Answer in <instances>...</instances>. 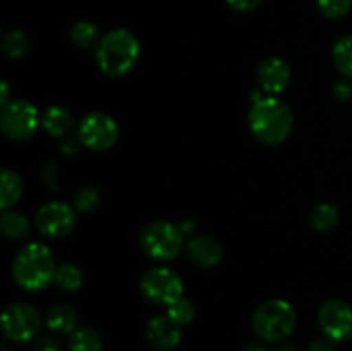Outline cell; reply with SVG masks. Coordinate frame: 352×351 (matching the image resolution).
I'll list each match as a JSON object with an SVG mask.
<instances>
[{"mask_svg": "<svg viewBox=\"0 0 352 351\" xmlns=\"http://www.w3.org/2000/svg\"><path fill=\"white\" fill-rule=\"evenodd\" d=\"M2 351H9V348H7V346H2Z\"/></svg>", "mask_w": 352, "mask_h": 351, "instance_id": "36", "label": "cell"}, {"mask_svg": "<svg viewBox=\"0 0 352 351\" xmlns=\"http://www.w3.org/2000/svg\"><path fill=\"white\" fill-rule=\"evenodd\" d=\"M141 45L131 31L117 28L109 31L100 40L96 48V61L107 76L119 78L133 71L140 61Z\"/></svg>", "mask_w": 352, "mask_h": 351, "instance_id": "3", "label": "cell"}, {"mask_svg": "<svg viewBox=\"0 0 352 351\" xmlns=\"http://www.w3.org/2000/svg\"><path fill=\"white\" fill-rule=\"evenodd\" d=\"M0 206L2 210H10L17 202H19L21 195H23V181L17 176V172L10 171V169H3L0 174Z\"/></svg>", "mask_w": 352, "mask_h": 351, "instance_id": "17", "label": "cell"}, {"mask_svg": "<svg viewBox=\"0 0 352 351\" xmlns=\"http://www.w3.org/2000/svg\"><path fill=\"white\" fill-rule=\"evenodd\" d=\"M339 209L332 203H320L311 210L309 215V222H311L313 229L320 231V233H329L333 227L339 224Z\"/></svg>", "mask_w": 352, "mask_h": 351, "instance_id": "19", "label": "cell"}, {"mask_svg": "<svg viewBox=\"0 0 352 351\" xmlns=\"http://www.w3.org/2000/svg\"><path fill=\"white\" fill-rule=\"evenodd\" d=\"M275 351H298V350H296L294 344H291V343H282V341H280V344H278V346L275 348Z\"/></svg>", "mask_w": 352, "mask_h": 351, "instance_id": "34", "label": "cell"}, {"mask_svg": "<svg viewBox=\"0 0 352 351\" xmlns=\"http://www.w3.org/2000/svg\"><path fill=\"white\" fill-rule=\"evenodd\" d=\"M333 92H336V96L339 100H349L352 96L351 83L349 81H339L336 85V89H333Z\"/></svg>", "mask_w": 352, "mask_h": 351, "instance_id": "31", "label": "cell"}, {"mask_svg": "<svg viewBox=\"0 0 352 351\" xmlns=\"http://www.w3.org/2000/svg\"><path fill=\"white\" fill-rule=\"evenodd\" d=\"M71 351H102V337L91 327H81L71 334L69 341Z\"/></svg>", "mask_w": 352, "mask_h": 351, "instance_id": "20", "label": "cell"}, {"mask_svg": "<svg viewBox=\"0 0 352 351\" xmlns=\"http://www.w3.org/2000/svg\"><path fill=\"white\" fill-rule=\"evenodd\" d=\"M47 326L52 332L72 334L78 326V313L69 305H57L47 313Z\"/></svg>", "mask_w": 352, "mask_h": 351, "instance_id": "16", "label": "cell"}, {"mask_svg": "<svg viewBox=\"0 0 352 351\" xmlns=\"http://www.w3.org/2000/svg\"><path fill=\"white\" fill-rule=\"evenodd\" d=\"M38 351H60L58 341L52 336H43L36 344Z\"/></svg>", "mask_w": 352, "mask_h": 351, "instance_id": "29", "label": "cell"}, {"mask_svg": "<svg viewBox=\"0 0 352 351\" xmlns=\"http://www.w3.org/2000/svg\"><path fill=\"white\" fill-rule=\"evenodd\" d=\"M188 248V255L196 265L199 267H213V265L219 264L222 260V244L212 236H206V234H201V236H196L186 244Z\"/></svg>", "mask_w": 352, "mask_h": 351, "instance_id": "14", "label": "cell"}, {"mask_svg": "<svg viewBox=\"0 0 352 351\" xmlns=\"http://www.w3.org/2000/svg\"><path fill=\"white\" fill-rule=\"evenodd\" d=\"M263 0H227L230 9H234L236 12H251L256 7L261 6Z\"/></svg>", "mask_w": 352, "mask_h": 351, "instance_id": "28", "label": "cell"}, {"mask_svg": "<svg viewBox=\"0 0 352 351\" xmlns=\"http://www.w3.org/2000/svg\"><path fill=\"white\" fill-rule=\"evenodd\" d=\"M62 148H64V150H62L64 153H74V151L78 150V145H76L74 140H69L62 145Z\"/></svg>", "mask_w": 352, "mask_h": 351, "instance_id": "32", "label": "cell"}, {"mask_svg": "<svg viewBox=\"0 0 352 351\" xmlns=\"http://www.w3.org/2000/svg\"><path fill=\"white\" fill-rule=\"evenodd\" d=\"M41 126L50 136H65L72 129V116L60 105H52L41 114Z\"/></svg>", "mask_w": 352, "mask_h": 351, "instance_id": "15", "label": "cell"}, {"mask_svg": "<svg viewBox=\"0 0 352 351\" xmlns=\"http://www.w3.org/2000/svg\"><path fill=\"white\" fill-rule=\"evenodd\" d=\"M140 289L148 301L160 306H170L184 296V282L181 275L167 267L148 270L141 277Z\"/></svg>", "mask_w": 352, "mask_h": 351, "instance_id": "7", "label": "cell"}, {"mask_svg": "<svg viewBox=\"0 0 352 351\" xmlns=\"http://www.w3.org/2000/svg\"><path fill=\"white\" fill-rule=\"evenodd\" d=\"M258 81L267 93L277 95L284 92L291 81V67L280 57H270L263 61L258 67Z\"/></svg>", "mask_w": 352, "mask_h": 351, "instance_id": "13", "label": "cell"}, {"mask_svg": "<svg viewBox=\"0 0 352 351\" xmlns=\"http://www.w3.org/2000/svg\"><path fill=\"white\" fill-rule=\"evenodd\" d=\"M9 102V85H7V81H2V107Z\"/></svg>", "mask_w": 352, "mask_h": 351, "instance_id": "33", "label": "cell"}, {"mask_svg": "<svg viewBox=\"0 0 352 351\" xmlns=\"http://www.w3.org/2000/svg\"><path fill=\"white\" fill-rule=\"evenodd\" d=\"M98 28L91 21H78L71 28V40L78 45L79 48H91L93 45L100 43L102 38H98Z\"/></svg>", "mask_w": 352, "mask_h": 351, "instance_id": "22", "label": "cell"}, {"mask_svg": "<svg viewBox=\"0 0 352 351\" xmlns=\"http://www.w3.org/2000/svg\"><path fill=\"white\" fill-rule=\"evenodd\" d=\"M309 351H336L333 348V341L329 339V337H320V339H315L309 346Z\"/></svg>", "mask_w": 352, "mask_h": 351, "instance_id": "30", "label": "cell"}, {"mask_svg": "<svg viewBox=\"0 0 352 351\" xmlns=\"http://www.w3.org/2000/svg\"><path fill=\"white\" fill-rule=\"evenodd\" d=\"M318 323L325 337L333 343L352 339V308L342 299H329L318 310Z\"/></svg>", "mask_w": 352, "mask_h": 351, "instance_id": "10", "label": "cell"}, {"mask_svg": "<svg viewBox=\"0 0 352 351\" xmlns=\"http://www.w3.org/2000/svg\"><path fill=\"white\" fill-rule=\"evenodd\" d=\"M320 12L329 19H340L347 16L352 7V0H316Z\"/></svg>", "mask_w": 352, "mask_h": 351, "instance_id": "27", "label": "cell"}, {"mask_svg": "<svg viewBox=\"0 0 352 351\" xmlns=\"http://www.w3.org/2000/svg\"><path fill=\"white\" fill-rule=\"evenodd\" d=\"M38 231L47 237H64L76 227V210L64 202H48L34 217Z\"/></svg>", "mask_w": 352, "mask_h": 351, "instance_id": "11", "label": "cell"}, {"mask_svg": "<svg viewBox=\"0 0 352 351\" xmlns=\"http://www.w3.org/2000/svg\"><path fill=\"white\" fill-rule=\"evenodd\" d=\"M0 229L3 236L9 240H23L30 233V222L26 215L16 210H3L2 219H0Z\"/></svg>", "mask_w": 352, "mask_h": 351, "instance_id": "18", "label": "cell"}, {"mask_svg": "<svg viewBox=\"0 0 352 351\" xmlns=\"http://www.w3.org/2000/svg\"><path fill=\"white\" fill-rule=\"evenodd\" d=\"M55 258L50 248L41 243H30L21 248L12 262V275L17 284L28 291H40L54 282Z\"/></svg>", "mask_w": 352, "mask_h": 351, "instance_id": "2", "label": "cell"}, {"mask_svg": "<svg viewBox=\"0 0 352 351\" xmlns=\"http://www.w3.org/2000/svg\"><path fill=\"white\" fill-rule=\"evenodd\" d=\"M181 326L175 323L170 317L158 315L148 322L146 327V339L155 350L158 351H170L181 343Z\"/></svg>", "mask_w": 352, "mask_h": 351, "instance_id": "12", "label": "cell"}, {"mask_svg": "<svg viewBox=\"0 0 352 351\" xmlns=\"http://www.w3.org/2000/svg\"><path fill=\"white\" fill-rule=\"evenodd\" d=\"M102 203V195L95 186H85L74 195V209L79 212H93Z\"/></svg>", "mask_w": 352, "mask_h": 351, "instance_id": "25", "label": "cell"}, {"mask_svg": "<svg viewBox=\"0 0 352 351\" xmlns=\"http://www.w3.org/2000/svg\"><path fill=\"white\" fill-rule=\"evenodd\" d=\"M79 141L95 151L110 150L119 140V126L109 114L91 112L82 117L78 127Z\"/></svg>", "mask_w": 352, "mask_h": 351, "instance_id": "8", "label": "cell"}, {"mask_svg": "<svg viewBox=\"0 0 352 351\" xmlns=\"http://www.w3.org/2000/svg\"><path fill=\"white\" fill-rule=\"evenodd\" d=\"M140 246L153 260L170 262L184 246V231L167 220H155L141 231Z\"/></svg>", "mask_w": 352, "mask_h": 351, "instance_id": "5", "label": "cell"}, {"mask_svg": "<svg viewBox=\"0 0 352 351\" xmlns=\"http://www.w3.org/2000/svg\"><path fill=\"white\" fill-rule=\"evenodd\" d=\"M82 281H85L82 270L72 264L60 265V267L57 268V272H55V279H54L57 288L67 292L78 291V289L82 286Z\"/></svg>", "mask_w": 352, "mask_h": 351, "instance_id": "21", "label": "cell"}, {"mask_svg": "<svg viewBox=\"0 0 352 351\" xmlns=\"http://www.w3.org/2000/svg\"><path fill=\"white\" fill-rule=\"evenodd\" d=\"M40 112L31 102L23 98L10 100L2 107L0 114V127L7 138L16 141H24L36 133L40 126Z\"/></svg>", "mask_w": 352, "mask_h": 351, "instance_id": "6", "label": "cell"}, {"mask_svg": "<svg viewBox=\"0 0 352 351\" xmlns=\"http://www.w3.org/2000/svg\"><path fill=\"white\" fill-rule=\"evenodd\" d=\"M333 62L337 69L346 76L347 79H352V34L342 36L333 47Z\"/></svg>", "mask_w": 352, "mask_h": 351, "instance_id": "23", "label": "cell"}, {"mask_svg": "<svg viewBox=\"0 0 352 351\" xmlns=\"http://www.w3.org/2000/svg\"><path fill=\"white\" fill-rule=\"evenodd\" d=\"M243 351H267V350H265V348L261 346V344L254 343V344H248V346L244 348Z\"/></svg>", "mask_w": 352, "mask_h": 351, "instance_id": "35", "label": "cell"}, {"mask_svg": "<svg viewBox=\"0 0 352 351\" xmlns=\"http://www.w3.org/2000/svg\"><path fill=\"white\" fill-rule=\"evenodd\" d=\"M2 48L9 57L21 58L30 52L31 48L30 38H28V34L24 33V31H19V30L9 31L2 40Z\"/></svg>", "mask_w": 352, "mask_h": 351, "instance_id": "24", "label": "cell"}, {"mask_svg": "<svg viewBox=\"0 0 352 351\" xmlns=\"http://www.w3.org/2000/svg\"><path fill=\"white\" fill-rule=\"evenodd\" d=\"M294 126L291 109L277 96H265L254 102L250 110V127L258 141L278 145L287 140Z\"/></svg>", "mask_w": 352, "mask_h": 351, "instance_id": "1", "label": "cell"}, {"mask_svg": "<svg viewBox=\"0 0 352 351\" xmlns=\"http://www.w3.org/2000/svg\"><path fill=\"white\" fill-rule=\"evenodd\" d=\"M298 315L294 306L285 299H268L261 303L253 315V329L258 337L268 343H280L294 330Z\"/></svg>", "mask_w": 352, "mask_h": 351, "instance_id": "4", "label": "cell"}, {"mask_svg": "<svg viewBox=\"0 0 352 351\" xmlns=\"http://www.w3.org/2000/svg\"><path fill=\"white\" fill-rule=\"evenodd\" d=\"M41 317L30 303H10L2 313V330L10 341L24 343L40 332Z\"/></svg>", "mask_w": 352, "mask_h": 351, "instance_id": "9", "label": "cell"}, {"mask_svg": "<svg viewBox=\"0 0 352 351\" xmlns=\"http://www.w3.org/2000/svg\"><path fill=\"white\" fill-rule=\"evenodd\" d=\"M167 315L170 317L175 323H179V326H188V323H191L192 319H195L196 308L195 305H192V301H189L188 298L182 296L181 299H177V301L172 303V305L168 306Z\"/></svg>", "mask_w": 352, "mask_h": 351, "instance_id": "26", "label": "cell"}]
</instances>
